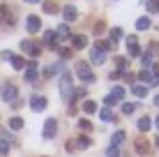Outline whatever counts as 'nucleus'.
Returning a JSON list of instances; mask_svg holds the SVG:
<instances>
[{
    "mask_svg": "<svg viewBox=\"0 0 159 157\" xmlns=\"http://www.w3.org/2000/svg\"><path fill=\"white\" fill-rule=\"evenodd\" d=\"M60 97H62L65 102H69V104H72L74 85H72V74H69V72H62V76H60Z\"/></svg>",
    "mask_w": 159,
    "mask_h": 157,
    "instance_id": "f257e3e1",
    "label": "nucleus"
},
{
    "mask_svg": "<svg viewBox=\"0 0 159 157\" xmlns=\"http://www.w3.org/2000/svg\"><path fill=\"white\" fill-rule=\"evenodd\" d=\"M76 74H79V79L83 83H95V74L88 67V62H76Z\"/></svg>",
    "mask_w": 159,
    "mask_h": 157,
    "instance_id": "f03ea898",
    "label": "nucleus"
},
{
    "mask_svg": "<svg viewBox=\"0 0 159 157\" xmlns=\"http://www.w3.org/2000/svg\"><path fill=\"white\" fill-rule=\"evenodd\" d=\"M0 97H2L5 102L19 99V88H16L14 83H2V85H0Z\"/></svg>",
    "mask_w": 159,
    "mask_h": 157,
    "instance_id": "7ed1b4c3",
    "label": "nucleus"
},
{
    "mask_svg": "<svg viewBox=\"0 0 159 157\" xmlns=\"http://www.w3.org/2000/svg\"><path fill=\"white\" fill-rule=\"evenodd\" d=\"M0 23L7 25V28H12L16 23V16H14V12L7 7V5H0Z\"/></svg>",
    "mask_w": 159,
    "mask_h": 157,
    "instance_id": "20e7f679",
    "label": "nucleus"
},
{
    "mask_svg": "<svg viewBox=\"0 0 159 157\" xmlns=\"http://www.w3.org/2000/svg\"><path fill=\"white\" fill-rule=\"evenodd\" d=\"M56 134H58V120H56V118H48V120H44L42 136H44V139L48 141V139H53Z\"/></svg>",
    "mask_w": 159,
    "mask_h": 157,
    "instance_id": "39448f33",
    "label": "nucleus"
},
{
    "mask_svg": "<svg viewBox=\"0 0 159 157\" xmlns=\"http://www.w3.org/2000/svg\"><path fill=\"white\" fill-rule=\"evenodd\" d=\"M21 51L28 53V56H32V58H37V56L42 53V48H39V44H37V42H32V39H23V42H21Z\"/></svg>",
    "mask_w": 159,
    "mask_h": 157,
    "instance_id": "423d86ee",
    "label": "nucleus"
},
{
    "mask_svg": "<svg viewBox=\"0 0 159 157\" xmlns=\"http://www.w3.org/2000/svg\"><path fill=\"white\" fill-rule=\"evenodd\" d=\"M62 72H65V65L62 62L46 65V67H44V79H53V76H58V74H62Z\"/></svg>",
    "mask_w": 159,
    "mask_h": 157,
    "instance_id": "0eeeda50",
    "label": "nucleus"
},
{
    "mask_svg": "<svg viewBox=\"0 0 159 157\" xmlns=\"http://www.w3.org/2000/svg\"><path fill=\"white\" fill-rule=\"evenodd\" d=\"M25 28H28V32H30V35L39 32V30H42V21H39V16L30 14V16H28V21H25Z\"/></svg>",
    "mask_w": 159,
    "mask_h": 157,
    "instance_id": "6e6552de",
    "label": "nucleus"
},
{
    "mask_svg": "<svg viewBox=\"0 0 159 157\" xmlns=\"http://www.w3.org/2000/svg\"><path fill=\"white\" fill-rule=\"evenodd\" d=\"M46 104H48L46 97H42V95H35V97L30 99V109L35 111V113H42L44 109H46Z\"/></svg>",
    "mask_w": 159,
    "mask_h": 157,
    "instance_id": "1a4fd4ad",
    "label": "nucleus"
},
{
    "mask_svg": "<svg viewBox=\"0 0 159 157\" xmlns=\"http://www.w3.org/2000/svg\"><path fill=\"white\" fill-rule=\"evenodd\" d=\"M90 60L95 62V65H104V62H106V53H104L102 48L95 44V46L90 48Z\"/></svg>",
    "mask_w": 159,
    "mask_h": 157,
    "instance_id": "9d476101",
    "label": "nucleus"
},
{
    "mask_svg": "<svg viewBox=\"0 0 159 157\" xmlns=\"http://www.w3.org/2000/svg\"><path fill=\"white\" fill-rule=\"evenodd\" d=\"M134 148H136V153H139V155H148V153H150V141L141 136V139H136V141H134Z\"/></svg>",
    "mask_w": 159,
    "mask_h": 157,
    "instance_id": "9b49d317",
    "label": "nucleus"
},
{
    "mask_svg": "<svg viewBox=\"0 0 159 157\" xmlns=\"http://www.w3.org/2000/svg\"><path fill=\"white\" fill-rule=\"evenodd\" d=\"M62 16H65V21H67V23H72V21L79 19V9L72 7V5H67V7L62 9Z\"/></svg>",
    "mask_w": 159,
    "mask_h": 157,
    "instance_id": "f8f14e48",
    "label": "nucleus"
},
{
    "mask_svg": "<svg viewBox=\"0 0 159 157\" xmlns=\"http://www.w3.org/2000/svg\"><path fill=\"white\" fill-rule=\"evenodd\" d=\"M44 44L51 46V48H58V37H56V30H46L44 32Z\"/></svg>",
    "mask_w": 159,
    "mask_h": 157,
    "instance_id": "ddd939ff",
    "label": "nucleus"
},
{
    "mask_svg": "<svg viewBox=\"0 0 159 157\" xmlns=\"http://www.w3.org/2000/svg\"><path fill=\"white\" fill-rule=\"evenodd\" d=\"M56 37H58V42H67L69 37H72V32H69V25L65 23V25H60V28H56Z\"/></svg>",
    "mask_w": 159,
    "mask_h": 157,
    "instance_id": "4468645a",
    "label": "nucleus"
},
{
    "mask_svg": "<svg viewBox=\"0 0 159 157\" xmlns=\"http://www.w3.org/2000/svg\"><path fill=\"white\" fill-rule=\"evenodd\" d=\"M25 81L28 83H35L37 81V62L32 60V62H28V72H25Z\"/></svg>",
    "mask_w": 159,
    "mask_h": 157,
    "instance_id": "2eb2a0df",
    "label": "nucleus"
},
{
    "mask_svg": "<svg viewBox=\"0 0 159 157\" xmlns=\"http://www.w3.org/2000/svg\"><path fill=\"white\" fill-rule=\"evenodd\" d=\"M125 139H127V132H125V129H116L113 136H111V145H122Z\"/></svg>",
    "mask_w": 159,
    "mask_h": 157,
    "instance_id": "dca6fc26",
    "label": "nucleus"
},
{
    "mask_svg": "<svg viewBox=\"0 0 159 157\" xmlns=\"http://www.w3.org/2000/svg\"><path fill=\"white\" fill-rule=\"evenodd\" d=\"M88 46V37L85 35H74L72 37V48H85Z\"/></svg>",
    "mask_w": 159,
    "mask_h": 157,
    "instance_id": "f3484780",
    "label": "nucleus"
},
{
    "mask_svg": "<svg viewBox=\"0 0 159 157\" xmlns=\"http://www.w3.org/2000/svg\"><path fill=\"white\" fill-rule=\"evenodd\" d=\"M136 127H139V132H148V129H150L152 127V120H150V118H148V116H143V118H139V122H136Z\"/></svg>",
    "mask_w": 159,
    "mask_h": 157,
    "instance_id": "a211bd4d",
    "label": "nucleus"
},
{
    "mask_svg": "<svg viewBox=\"0 0 159 157\" xmlns=\"http://www.w3.org/2000/svg\"><path fill=\"white\" fill-rule=\"evenodd\" d=\"M99 118H102L104 122H116V113H113L111 109H106V106L99 111Z\"/></svg>",
    "mask_w": 159,
    "mask_h": 157,
    "instance_id": "6ab92c4d",
    "label": "nucleus"
},
{
    "mask_svg": "<svg viewBox=\"0 0 159 157\" xmlns=\"http://www.w3.org/2000/svg\"><path fill=\"white\" fill-rule=\"evenodd\" d=\"M131 93H134V95L141 99V97L148 95V85H143V83H134V85H131Z\"/></svg>",
    "mask_w": 159,
    "mask_h": 157,
    "instance_id": "aec40b11",
    "label": "nucleus"
},
{
    "mask_svg": "<svg viewBox=\"0 0 159 157\" xmlns=\"http://www.w3.org/2000/svg\"><path fill=\"white\" fill-rule=\"evenodd\" d=\"M42 9H44L46 14H56V12H58V5L53 2V0H44V2H42Z\"/></svg>",
    "mask_w": 159,
    "mask_h": 157,
    "instance_id": "412c9836",
    "label": "nucleus"
},
{
    "mask_svg": "<svg viewBox=\"0 0 159 157\" xmlns=\"http://www.w3.org/2000/svg\"><path fill=\"white\" fill-rule=\"evenodd\" d=\"M9 62H12V67H14V69H23V67H28V62H25L21 56H12V60H9Z\"/></svg>",
    "mask_w": 159,
    "mask_h": 157,
    "instance_id": "4be33fe9",
    "label": "nucleus"
},
{
    "mask_svg": "<svg viewBox=\"0 0 159 157\" xmlns=\"http://www.w3.org/2000/svg\"><path fill=\"white\" fill-rule=\"evenodd\" d=\"M21 127H23V118H19V116L9 118V129H14V132H19Z\"/></svg>",
    "mask_w": 159,
    "mask_h": 157,
    "instance_id": "5701e85b",
    "label": "nucleus"
},
{
    "mask_svg": "<svg viewBox=\"0 0 159 157\" xmlns=\"http://www.w3.org/2000/svg\"><path fill=\"white\" fill-rule=\"evenodd\" d=\"M139 79H141V83H152V69H141Z\"/></svg>",
    "mask_w": 159,
    "mask_h": 157,
    "instance_id": "b1692460",
    "label": "nucleus"
},
{
    "mask_svg": "<svg viewBox=\"0 0 159 157\" xmlns=\"http://www.w3.org/2000/svg\"><path fill=\"white\" fill-rule=\"evenodd\" d=\"M90 145H92V141H90V136H85V134L76 139V148H81V150H83V148H90Z\"/></svg>",
    "mask_w": 159,
    "mask_h": 157,
    "instance_id": "393cba45",
    "label": "nucleus"
},
{
    "mask_svg": "<svg viewBox=\"0 0 159 157\" xmlns=\"http://www.w3.org/2000/svg\"><path fill=\"white\" fill-rule=\"evenodd\" d=\"M111 97H113V99H116V102L125 99V88H122V85H116V88L111 90Z\"/></svg>",
    "mask_w": 159,
    "mask_h": 157,
    "instance_id": "a878e982",
    "label": "nucleus"
},
{
    "mask_svg": "<svg viewBox=\"0 0 159 157\" xmlns=\"http://www.w3.org/2000/svg\"><path fill=\"white\" fill-rule=\"evenodd\" d=\"M150 19H148V16H141V19L139 21H136V30H148V28H150Z\"/></svg>",
    "mask_w": 159,
    "mask_h": 157,
    "instance_id": "bb28decb",
    "label": "nucleus"
},
{
    "mask_svg": "<svg viewBox=\"0 0 159 157\" xmlns=\"http://www.w3.org/2000/svg\"><path fill=\"white\" fill-rule=\"evenodd\" d=\"M116 65H118V69H120V72H127V67H129V58L118 56V58H116Z\"/></svg>",
    "mask_w": 159,
    "mask_h": 157,
    "instance_id": "cd10ccee",
    "label": "nucleus"
},
{
    "mask_svg": "<svg viewBox=\"0 0 159 157\" xmlns=\"http://www.w3.org/2000/svg\"><path fill=\"white\" fill-rule=\"evenodd\" d=\"M83 111L88 113V116H92V113L97 111V104H95L92 99H85V102H83Z\"/></svg>",
    "mask_w": 159,
    "mask_h": 157,
    "instance_id": "c85d7f7f",
    "label": "nucleus"
},
{
    "mask_svg": "<svg viewBox=\"0 0 159 157\" xmlns=\"http://www.w3.org/2000/svg\"><path fill=\"white\" fill-rule=\"evenodd\" d=\"M136 106H139V104H134V102H125V104H122V113H125V116H131V113L136 111Z\"/></svg>",
    "mask_w": 159,
    "mask_h": 157,
    "instance_id": "c756f323",
    "label": "nucleus"
},
{
    "mask_svg": "<svg viewBox=\"0 0 159 157\" xmlns=\"http://www.w3.org/2000/svg\"><path fill=\"white\" fill-rule=\"evenodd\" d=\"M97 46H99L104 53H108V51H111L113 46H116V42H111V39H108V42H97Z\"/></svg>",
    "mask_w": 159,
    "mask_h": 157,
    "instance_id": "7c9ffc66",
    "label": "nucleus"
},
{
    "mask_svg": "<svg viewBox=\"0 0 159 157\" xmlns=\"http://www.w3.org/2000/svg\"><path fill=\"white\" fill-rule=\"evenodd\" d=\"M9 148H12V143H9L7 139H0V155H7Z\"/></svg>",
    "mask_w": 159,
    "mask_h": 157,
    "instance_id": "2f4dec72",
    "label": "nucleus"
},
{
    "mask_svg": "<svg viewBox=\"0 0 159 157\" xmlns=\"http://www.w3.org/2000/svg\"><path fill=\"white\" fill-rule=\"evenodd\" d=\"M104 155H106V157H120V148H118V145H108Z\"/></svg>",
    "mask_w": 159,
    "mask_h": 157,
    "instance_id": "473e14b6",
    "label": "nucleus"
},
{
    "mask_svg": "<svg viewBox=\"0 0 159 157\" xmlns=\"http://www.w3.org/2000/svg\"><path fill=\"white\" fill-rule=\"evenodd\" d=\"M145 7H148V12H152V14L159 12V0H148V2H145Z\"/></svg>",
    "mask_w": 159,
    "mask_h": 157,
    "instance_id": "72a5a7b5",
    "label": "nucleus"
},
{
    "mask_svg": "<svg viewBox=\"0 0 159 157\" xmlns=\"http://www.w3.org/2000/svg\"><path fill=\"white\" fill-rule=\"evenodd\" d=\"M122 39V28H111V42Z\"/></svg>",
    "mask_w": 159,
    "mask_h": 157,
    "instance_id": "f704fd0d",
    "label": "nucleus"
},
{
    "mask_svg": "<svg viewBox=\"0 0 159 157\" xmlns=\"http://www.w3.org/2000/svg\"><path fill=\"white\" fill-rule=\"evenodd\" d=\"M79 127L83 129V132H92V122L88 120V118H83V120H79Z\"/></svg>",
    "mask_w": 159,
    "mask_h": 157,
    "instance_id": "c9c22d12",
    "label": "nucleus"
},
{
    "mask_svg": "<svg viewBox=\"0 0 159 157\" xmlns=\"http://www.w3.org/2000/svg\"><path fill=\"white\" fill-rule=\"evenodd\" d=\"M81 97H85V88H83V85H79V88L74 90V97H72V102H74V99H81Z\"/></svg>",
    "mask_w": 159,
    "mask_h": 157,
    "instance_id": "e433bc0d",
    "label": "nucleus"
},
{
    "mask_svg": "<svg viewBox=\"0 0 159 157\" xmlns=\"http://www.w3.org/2000/svg\"><path fill=\"white\" fill-rule=\"evenodd\" d=\"M129 56H131V58H139V56H141V46H139V44L129 46Z\"/></svg>",
    "mask_w": 159,
    "mask_h": 157,
    "instance_id": "4c0bfd02",
    "label": "nucleus"
},
{
    "mask_svg": "<svg viewBox=\"0 0 159 157\" xmlns=\"http://www.w3.org/2000/svg\"><path fill=\"white\" fill-rule=\"evenodd\" d=\"M148 51H150L152 56H159V42H150V46H148Z\"/></svg>",
    "mask_w": 159,
    "mask_h": 157,
    "instance_id": "58836bf2",
    "label": "nucleus"
},
{
    "mask_svg": "<svg viewBox=\"0 0 159 157\" xmlns=\"http://www.w3.org/2000/svg\"><path fill=\"white\" fill-rule=\"evenodd\" d=\"M116 104H118V102L113 99L111 95H108V97H104V106H106V109H113V106H116Z\"/></svg>",
    "mask_w": 159,
    "mask_h": 157,
    "instance_id": "ea45409f",
    "label": "nucleus"
},
{
    "mask_svg": "<svg viewBox=\"0 0 159 157\" xmlns=\"http://www.w3.org/2000/svg\"><path fill=\"white\" fill-rule=\"evenodd\" d=\"M122 79H125V83H131V85H134V81H136V76H134L131 72H125V74H122Z\"/></svg>",
    "mask_w": 159,
    "mask_h": 157,
    "instance_id": "a19ab883",
    "label": "nucleus"
},
{
    "mask_svg": "<svg viewBox=\"0 0 159 157\" xmlns=\"http://www.w3.org/2000/svg\"><path fill=\"white\" fill-rule=\"evenodd\" d=\"M125 42H127V46H134V44H139L136 35H127V37H125Z\"/></svg>",
    "mask_w": 159,
    "mask_h": 157,
    "instance_id": "79ce46f5",
    "label": "nucleus"
},
{
    "mask_svg": "<svg viewBox=\"0 0 159 157\" xmlns=\"http://www.w3.org/2000/svg\"><path fill=\"white\" fill-rule=\"evenodd\" d=\"M122 74H125V72H120V69H116V72H111V74H108V79H111V81H118L120 76H122Z\"/></svg>",
    "mask_w": 159,
    "mask_h": 157,
    "instance_id": "37998d69",
    "label": "nucleus"
},
{
    "mask_svg": "<svg viewBox=\"0 0 159 157\" xmlns=\"http://www.w3.org/2000/svg\"><path fill=\"white\" fill-rule=\"evenodd\" d=\"M104 28H106V25H104V21H99V23L95 25V35H102V32H104Z\"/></svg>",
    "mask_w": 159,
    "mask_h": 157,
    "instance_id": "c03bdc74",
    "label": "nucleus"
},
{
    "mask_svg": "<svg viewBox=\"0 0 159 157\" xmlns=\"http://www.w3.org/2000/svg\"><path fill=\"white\" fill-rule=\"evenodd\" d=\"M65 150H67V153H74V150H76V143L67 141V143H65Z\"/></svg>",
    "mask_w": 159,
    "mask_h": 157,
    "instance_id": "a18cd8bd",
    "label": "nucleus"
},
{
    "mask_svg": "<svg viewBox=\"0 0 159 157\" xmlns=\"http://www.w3.org/2000/svg\"><path fill=\"white\" fill-rule=\"evenodd\" d=\"M60 56L62 58H72V48H60Z\"/></svg>",
    "mask_w": 159,
    "mask_h": 157,
    "instance_id": "49530a36",
    "label": "nucleus"
},
{
    "mask_svg": "<svg viewBox=\"0 0 159 157\" xmlns=\"http://www.w3.org/2000/svg\"><path fill=\"white\" fill-rule=\"evenodd\" d=\"M152 85H159V72H152Z\"/></svg>",
    "mask_w": 159,
    "mask_h": 157,
    "instance_id": "de8ad7c7",
    "label": "nucleus"
},
{
    "mask_svg": "<svg viewBox=\"0 0 159 157\" xmlns=\"http://www.w3.org/2000/svg\"><path fill=\"white\" fill-rule=\"evenodd\" d=\"M12 56H14L12 51H2V60H12Z\"/></svg>",
    "mask_w": 159,
    "mask_h": 157,
    "instance_id": "09e8293b",
    "label": "nucleus"
},
{
    "mask_svg": "<svg viewBox=\"0 0 159 157\" xmlns=\"http://www.w3.org/2000/svg\"><path fill=\"white\" fill-rule=\"evenodd\" d=\"M25 2H32V5H35V2H42V0H25Z\"/></svg>",
    "mask_w": 159,
    "mask_h": 157,
    "instance_id": "8fccbe9b",
    "label": "nucleus"
},
{
    "mask_svg": "<svg viewBox=\"0 0 159 157\" xmlns=\"http://www.w3.org/2000/svg\"><path fill=\"white\" fill-rule=\"evenodd\" d=\"M155 104H157V106H159V95H157V97H155Z\"/></svg>",
    "mask_w": 159,
    "mask_h": 157,
    "instance_id": "3c124183",
    "label": "nucleus"
},
{
    "mask_svg": "<svg viewBox=\"0 0 159 157\" xmlns=\"http://www.w3.org/2000/svg\"><path fill=\"white\" fill-rule=\"evenodd\" d=\"M155 127H157V129H159V118H157V120H155Z\"/></svg>",
    "mask_w": 159,
    "mask_h": 157,
    "instance_id": "603ef678",
    "label": "nucleus"
},
{
    "mask_svg": "<svg viewBox=\"0 0 159 157\" xmlns=\"http://www.w3.org/2000/svg\"><path fill=\"white\" fill-rule=\"evenodd\" d=\"M155 141H157V148H159V136H157V139H155Z\"/></svg>",
    "mask_w": 159,
    "mask_h": 157,
    "instance_id": "864d4df0",
    "label": "nucleus"
}]
</instances>
